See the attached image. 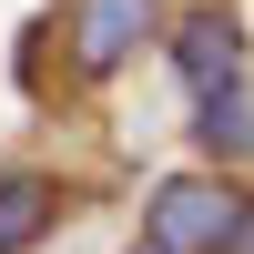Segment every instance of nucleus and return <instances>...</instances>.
Here are the masks:
<instances>
[{"mask_svg": "<svg viewBox=\"0 0 254 254\" xmlns=\"http://www.w3.org/2000/svg\"><path fill=\"white\" fill-rule=\"evenodd\" d=\"M193 122H203V142H214V153H254V71H234L224 92H203Z\"/></svg>", "mask_w": 254, "mask_h": 254, "instance_id": "obj_5", "label": "nucleus"}, {"mask_svg": "<svg viewBox=\"0 0 254 254\" xmlns=\"http://www.w3.org/2000/svg\"><path fill=\"white\" fill-rule=\"evenodd\" d=\"M153 0H71V71L81 81H112L122 61H142V41H153Z\"/></svg>", "mask_w": 254, "mask_h": 254, "instance_id": "obj_2", "label": "nucleus"}, {"mask_svg": "<svg viewBox=\"0 0 254 254\" xmlns=\"http://www.w3.org/2000/svg\"><path fill=\"white\" fill-rule=\"evenodd\" d=\"M173 71H183V92H193V102H203V92H224V81L244 71V31L214 10V0L173 20Z\"/></svg>", "mask_w": 254, "mask_h": 254, "instance_id": "obj_3", "label": "nucleus"}, {"mask_svg": "<svg viewBox=\"0 0 254 254\" xmlns=\"http://www.w3.org/2000/svg\"><path fill=\"white\" fill-rule=\"evenodd\" d=\"M234 224H244V193L224 173H173L153 193V234L142 244H163V254H234Z\"/></svg>", "mask_w": 254, "mask_h": 254, "instance_id": "obj_1", "label": "nucleus"}, {"mask_svg": "<svg viewBox=\"0 0 254 254\" xmlns=\"http://www.w3.org/2000/svg\"><path fill=\"white\" fill-rule=\"evenodd\" d=\"M61 224V183L51 173H0V254H31Z\"/></svg>", "mask_w": 254, "mask_h": 254, "instance_id": "obj_4", "label": "nucleus"}, {"mask_svg": "<svg viewBox=\"0 0 254 254\" xmlns=\"http://www.w3.org/2000/svg\"><path fill=\"white\" fill-rule=\"evenodd\" d=\"M234 254H254V203H244V224H234Z\"/></svg>", "mask_w": 254, "mask_h": 254, "instance_id": "obj_6", "label": "nucleus"}, {"mask_svg": "<svg viewBox=\"0 0 254 254\" xmlns=\"http://www.w3.org/2000/svg\"><path fill=\"white\" fill-rule=\"evenodd\" d=\"M132 254H163V244H132Z\"/></svg>", "mask_w": 254, "mask_h": 254, "instance_id": "obj_7", "label": "nucleus"}]
</instances>
